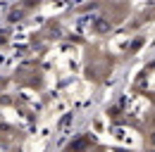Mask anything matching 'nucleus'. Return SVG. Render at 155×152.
Masks as SVG:
<instances>
[{"label": "nucleus", "instance_id": "f257e3e1", "mask_svg": "<svg viewBox=\"0 0 155 152\" xmlns=\"http://www.w3.org/2000/svg\"><path fill=\"white\" fill-rule=\"evenodd\" d=\"M153 143H155V135H153Z\"/></svg>", "mask_w": 155, "mask_h": 152}]
</instances>
